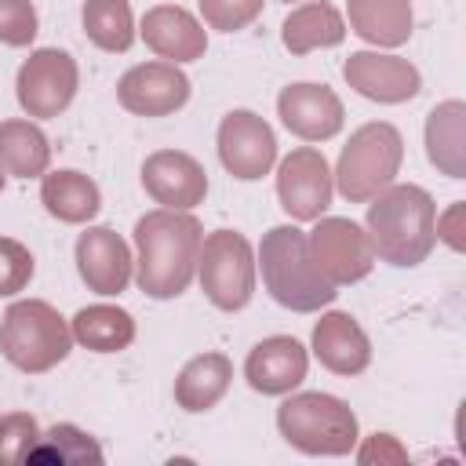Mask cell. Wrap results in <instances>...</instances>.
Wrapping results in <instances>:
<instances>
[{"label":"cell","mask_w":466,"mask_h":466,"mask_svg":"<svg viewBox=\"0 0 466 466\" xmlns=\"http://www.w3.org/2000/svg\"><path fill=\"white\" fill-rule=\"evenodd\" d=\"M138 244V288L153 299H175L186 291L200 255V222L193 215L149 211L135 226Z\"/></svg>","instance_id":"1"},{"label":"cell","mask_w":466,"mask_h":466,"mask_svg":"<svg viewBox=\"0 0 466 466\" xmlns=\"http://www.w3.org/2000/svg\"><path fill=\"white\" fill-rule=\"evenodd\" d=\"M371 251H379L393 266H415L430 255L437 237V211L426 189L393 186L368 208Z\"/></svg>","instance_id":"2"},{"label":"cell","mask_w":466,"mask_h":466,"mask_svg":"<svg viewBox=\"0 0 466 466\" xmlns=\"http://www.w3.org/2000/svg\"><path fill=\"white\" fill-rule=\"evenodd\" d=\"M262 280L280 306L299 313L320 309L335 299V284L309 255V237L295 226H277L262 237Z\"/></svg>","instance_id":"3"},{"label":"cell","mask_w":466,"mask_h":466,"mask_svg":"<svg viewBox=\"0 0 466 466\" xmlns=\"http://www.w3.org/2000/svg\"><path fill=\"white\" fill-rule=\"evenodd\" d=\"M0 350L22 371H47L69 353V328L47 302H15L0 320Z\"/></svg>","instance_id":"4"},{"label":"cell","mask_w":466,"mask_h":466,"mask_svg":"<svg viewBox=\"0 0 466 466\" xmlns=\"http://www.w3.org/2000/svg\"><path fill=\"white\" fill-rule=\"evenodd\" d=\"M280 433L302 451H346L357 437L353 411L328 393H299L280 404Z\"/></svg>","instance_id":"5"},{"label":"cell","mask_w":466,"mask_h":466,"mask_svg":"<svg viewBox=\"0 0 466 466\" xmlns=\"http://www.w3.org/2000/svg\"><path fill=\"white\" fill-rule=\"evenodd\" d=\"M400 167V135L390 124H364L339 157V189L350 200H368Z\"/></svg>","instance_id":"6"},{"label":"cell","mask_w":466,"mask_h":466,"mask_svg":"<svg viewBox=\"0 0 466 466\" xmlns=\"http://www.w3.org/2000/svg\"><path fill=\"white\" fill-rule=\"evenodd\" d=\"M197 262H200V284L218 309L248 306L255 288V262H251V244L240 233L233 229L211 233Z\"/></svg>","instance_id":"7"},{"label":"cell","mask_w":466,"mask_h":466,"mask_svg":"<svg viewBox=\"0 0 466 466\" xmlns=\"http://www.w3.org/2000/svg\"><path fill=\"white\" fill-rule=\"evenodd\" d=\"M76 95V62L44 47L18 69V102L29 116H58Z\"/></svg>","instance_id":"8"},{"label":"cell","mask_w":466,"mask_h":466,"mask_svg":"<svg viewBox=\"0 0 466 466\" xmlns=\"http://www.w3.org/2000/svg\"><path fill=\"white\" fill-rule=\"evenodd\" d=\"M218 157L233 178H262L277 160V138L269 124L248 109H233L218 127Z\"/></svg>","instance_id":"9"},{"label":"cell","mask_w":466,"mask_h":466,"mask_svg":"<svg viewBox=\"0 0 466 466\" xmlns=\"http://www.w3.org/2000/svg\"><path fill=\"white\" fill-rule=\"evenodd\" d=\"M309 255L317 262V269L331 280V284H350L360 280L371 269V240L364 237L360 226H353L350 218H324L313 233H309Z\"/></svg>","instance_id":"10"},{"label":"cell","mask_w":466,"mask_h":466,"mask_svg":"<svg viewBox=\"0 0 466 466\" xmlns=\"http://www.w3.org/2000/svg\"><path fill=\"white\" fill-rule=\"evenodd\" d=\"M277 193H280V208L306 222V218H320V211L331 204V171H328V160L302 146L295 149L284 164H280V175H277Z\"/></svg>","instance_id":"11"},{"label":"cell","mask_w":466,"mask_h":466,"mask_svg":"<svg viewBox=\"0 0 466 466\" xmlns=\"http://www.w3.org/2000/svg\"><path fill=\"white\" fill-rule=\"evenodd\" d=\"M116 95H120V106L138 116H167L178 106H186L189 80L167 62H149V66L127 69Z\"/></svg>","instance_id":"12"},{"label":"cell","mask_w":466,"mask_h":466,"mask_svg":"<svg viewBox=\"0 0 466 466\" xmlns=\"http://www.w3.org/2000/svg\"><path fill=\"white\" fill-rule=\"evenodd\" d=\"M277 109H280L284 127L295 131L299 138H309V142L331 138L342 127V102L324 84H291V87H284L280 98H277Z\"/></svg>","instance_id":"13"},{"label":"cell","mask_w":466,"mask_h":466,"mask_svg":"<svg viewBox=\"0 0 466 466\" xmlns=\"http://www.w3.org/2000/svg\"><path fill=\"white\" fill-rule=\"evenodd\" d=\"M76 266H80L84 284L91 291H98V295L124 291V284L131 277L127 244L113 229H106V226H95V229L80 233V240H76Z\"/></svg>","instance_id":"14"},{"label":"cell","mask_w":466,"mask_h":466,"mask_svg":"<svg viewBox=\"0 0 466 466\" xmlns=\"http://www.w3.org/2000/svg\"><path fill=\"white\" fill-rule=\"evenodd\" d=\"M142 186L167 208H193L204 200L208 193V175L204 167L186 157V153H153L146 164H142Z\"/></svg>","instance_id":"15"},{"label":"cell","mask_w":466,"mask_h":466,"mask_svg":"<svg viewBox=\"0 0 466 466\" xmlns=\"http://www.w3.org/2000/svg\"><path fill=\"white\" fill-rule=\"evenodd\" d=\"M306 350L299 339L291 335H273L262 339L244 364V375L251 382V390L258 393H288L291 386H299L306 379Z\"/></svg>","instance_id":"16"},{"label":"cell","mask_w":466,"mask_h":466,"mask_svg":"<svg viewBox=\"0 0 466 466\" xmlns=\"http://www.w3.org/2000/svg\"><path fill=\"white\" fill-rule=\"evenodd\" d=\"M346 80L375 98V102H404L419 91V73L393 55H371V51H357L346 62Z\"/></svg>","instance_id":"17"},{"label":"cell","mask_w":466,"mask_h":466,"mask_svg":"<svg viewBox=\"0 0 466 466\" xmlns=\"http://www.w3.org/2000/svg\"><path fill=\"white\" fill-rule=\"evenodd\" d=\"M142 36L146 44L164 55V58H175V62H193L204 55L208 40H204V29L197 25V18L182 7H153L142 22Z\"/></svg>","instance_id":"18"},{"label":"cell","mask_w":466,"mask_h":466,"mask_svg":"<svg viewBox=\"0 0 466 466\" xmlns=\"http://www.w3.org/2000/svg\"><path fill=\"white\" fill-rule=\"evenodd\" d=\"M313 353L320 357V364H328L339 375H353L368 364L371 350L364 331L357 328V320L350 313H328L320 317V324L313 328Z\"/></svg>","instance_id":"19"},{"label":"cell","mask_w":466,"mask_h":466,"mask_svg":"<svg viewBox=\"0 0 466 466\" xmlns=\"http://www.w3.org/2000/svg\"><path fill=\"white\" fill-rule=\"evenodd\" d=\"M353 29L371 44H404L411 33V7L408 0H350Z\"/></svg>","instance_id":"20"},{"label":"cell","mask_w":466,"mask_h":466,"mask_svg":"<svg viewBox=\"0 0 466 466\" xmlns=\"http://www.w3.org/2000/svg\"><path fill=\"white\" fill-rule=\"evenodd\" d=\"M229 375H233V368L222 353H204L182 368V375L175 382V397L186 411H204L226 393Z\"/></svg>","instance_id":"21"},{"label":"cell","mask_w":466,"mask_h":466,"mask_svg":"<svg viewBox=\"0 0 466 466\" xmlns=\"http://www.w3.org/2000/svg\"><path fill=\"white\" fill-rule=\"evenodd\" d=\"M47 211L62 222H87L95 211H98V186L80 175V171H55L44 178V189H40Z\"/></svg>","instance_id":"22"},{"label":"cell","mask_w":466,"mask_h":466,"mask_svg":"<svg viewBox=\"0 0 466 466\" xmlns=\"http://www.w3.org/2000/svg\"><path fill=\"white\" fill-rule=\"evenodd\" d=\"M342 36H346V25L331 4H306L291 11L284 22V44L295 55L313 51V47H335Z\"/></svg>","instance_id":"23"},{"label":"cell","mask_w":466,"mask_h":466,"mask_svg":"<svg viewBox=\"0 0 466 466\" xmlns=\"http://www.w3.org/2000/svg\"><path fill=\"white\" fill-rule=\"evenodd\" d=\"M73 335L95 353H116L135 339V320L120 306H87L73 317Z\"/></svg>","instance_id":"24"},{"label":"cell","mask_w":466,"mask_h":466,"mask_svg":"<svg viewBox=\"0 0 466 466\" xmlns=\"http://www.w3.org/2000/svg\"><path fill=\"white\" fill-rule=\"evenodd\" d=\"M0 167L18 178L40 175L47 167V138L22 120L0 124Z\"/></svg>","instance_id":"25"},{"label":"cell","mask_w":466,"mask_h":466,"mask_svg":"<svg viewBox=\"0 0 466 466\" xmlns=\"http://www.w3.org/2000/svg\"><path fill=\"white\" fill-rule=\"evenodd\" d=\"M84 33L102 51H127L135 40L127 0H87L84 4Z\"/></svg>","instance_id":"26"},{"label":"cell","mask_w":466,"mask_h":466,"mask_svg":"<svg viewBox=\"0 0 466 466\" xmlns=\"http://www.w3.org/2000/svg\"><path fill=\"white\" fill-rule=\"evenodd\" d=\"M25 462H102V448L76 426L62 422L47 430V444L29 448Z\"/></svg>","instance_id":"27"},{"label":"cell","mask_w":466,"mask_h":466,"mask_svg":"<svg viewBox=\"0 0 466 466\" xmlns=\"http://www.w3.org/2000/svg\"><path fill=\"white\" fill-rule=\"evenodd\" d=\"M459 113H462V106L459 102H451L448 106V131H444V124H441V109H433L430 113V127H426V142H430V160L433 164H441L448 175H462V164H459Z\"/></svg>","instance_id":"28"},{"label":"cell","mask_w":466,"mask_h":466,"mask_svg":"<svg viewBox=\"0 0 466 466\" xmlns=\"http://www.w3.org/2000/svg\"><path fill=\"white\" fill-rule=\"evenodd\" d=\"M36 36V11L29 0H0V40L22 47Z\"/></svg>","instance_id":"29"},{"label":"cell","mask_w":466,"mask_h":466,"mask_svg":"<svg viewBox=\"0 0 466 466\" xmlns=\"http://www.w3.org/2000/svg\"><path fill=\"white\" fill-rule=\"evenodd\" d=\"M29 277H33V255L18 240L0 237V295L22 291Z\"/></svg>","instance_id":"30"},{"label":"cell","mask_w":466,"mask_h":466,"mask_svg":"<svg viewBox=\"0 0 466 466\" xmlns=\"http://www.w3.org/2000/svg\"><path fill=\"white\" fill-rule=\"evenodd\" d=\"M200 11L211 29L233 33V29H244L262 11V0H200Z\"/></svg>","instance_id":"31"},{"label":"cell","mask_w":466,"mask_h":466,"mask_svg":"<svg viewBox=\"0 0 466 466\" xmlns=\"http://www.w3.org/2000/svg\"><path fill=\"white\" fill-rule=\"evenodd\" d=\"M0 186H4V175H0Z\"/></svg>","instance_id":"32"}]
</instances>
